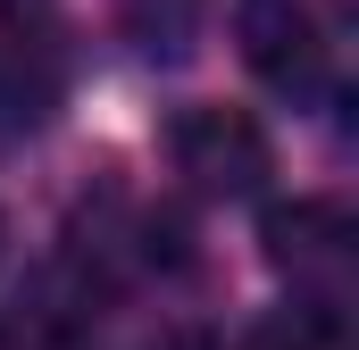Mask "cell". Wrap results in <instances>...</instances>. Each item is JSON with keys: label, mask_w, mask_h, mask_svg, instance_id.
I'll use <instances>...</instances> for the list:
<instances>
[{"label": "cell", "mask_w": 359, "mask_h": 350, "mask_svg": "<svg viewBox=\"0 0 359 350\" xmlns=\"http://www.w3.org/2000/svg\"><path fill=\"white\" fill-rule=\"evenodd\" d=\"M0 8H34V0H0Z\"/></svg>", "instance_id": "obj_7"}, {"label": "cell", "mask_w": 359, "mask_h": 350, "mask_svg": "<svg viewBox=\"0 0 359 350\" xmlns=\"http://www.w3.org/2000/svg\"><path fill=\"white\" fill-rule=\"evenodd\" d=\"M0 242H8V225H0Z\"/></svg>", "instance_id": "obj_8"}, {"label": "cell", "mask_w": 359, "mask_h": 350, "mask_svg": "<svg viewBox=\"0 0 359 350\" xmlns=\"http://www.w3.org/2000/svg\"><path fill=\"white\" fill-rule=\"evenodd\" d=\"M50 108H59V67H50V50L0 34V134H25V125H42Z\"/></svg>", "instance_id": "obj_4"}, {"label": "cell", "mask_w": 359, "mask_h": 350, "mask_svg": "<svg viewBox=\"0 0 359 350\" xmlns=\"http://www.w3.org/2000/svg\"><path fill=\"white\" fill-rule=\"evenodd\" d=\"M159 350H217V342H201V334H168Z\"/></svg>", "instance_id": "obj_6"}, {"label": "cell", "mask_w": 359, "mask_h": 350, "mask_svg": "<svg viewBox=\"0 0 359 350\" xmlns=\"http://www.w3.org/2000/svg\"><path fill=\"white\" fill-rule=\"evenodd\" d=\"M243 350H359V342H351V317H343V309H326V300H284L276 317L251 326Z\"/></svg>", "instance_id": "obj_5"}, {"label": "cell", "mask_w": 359, "mask_h": 350, "mask_svg": "<svg viewBox=\"0 0 359 350\" xmlns=\"http://www.w3.org/2000/svg\"><path fill=\"white\" fill-rule=\"evenodd\" d=\"M168 150H176V175L192 183V192H209V200H251V192L276 175L268 125H259L251 108H217V100L184 108L176 134H168Z\"/></svg>", "instance_id": "obj_2"}, {"label": "cell", "mask_w": 359, "mask_h": 350, "mask_svg": "<svg viewBox=\"0 0 359 350\" xmlns=\"http://www.w3.org/2000/svg\"><path fill=\"white\" fill-rule=\"evenodd\" d=\"M343 8L351 0H243V59L259 67V84L284 100H318L334 84V50H343Z\"/></svg>", "instance_id": "obj_1"}, {"label": "cell", "mask_w": 359, "mask_h": 350, "mask_svg": "<svg viewBox=\"0 0 359 350\" xmlns=\"http://www.w3.org/2000/svg\"><path fill=\"white\" fill-rule=\"evenodd\" d=\"M268 259L292 275V300H326L351 309V267H359V234L343 200H292L268 217Z\"/></svg>", "instance_id": "obj_3"}]
</instances>
